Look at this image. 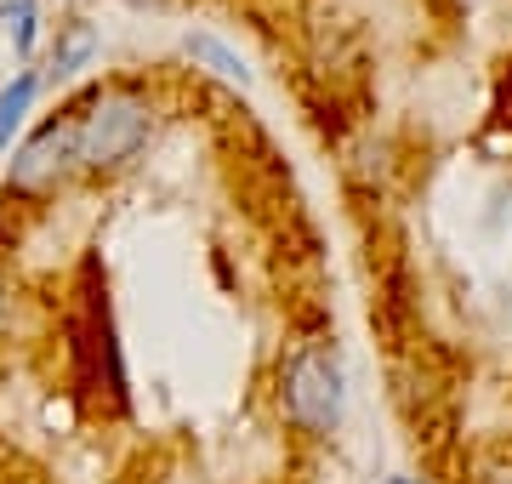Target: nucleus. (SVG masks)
<instances>
[{
	"instance_id": "nucleus-1",
	"label": "nucleus",
	"mask_w": 512,
	"mask_h": 484,
	"mask_svg": "<svg viewBox=\"0 0 512 484\" xmlns=\"http://www.w3.org/2000/svg\"><path fill=\"white\" fill-rule=\"evenodd\" d=\"M160 109L137 80H109L92 86L86 103L74 109V149H80V171L86 177H120L137 166V154L154 143Z\"/></svg>"
},
{
	"instance_id": "nucleus-2",
	"label": "nucleus",
	"mask_w": 512,
	"mask_h": 484,
	"mask_svg": "<svg viewBox=\"0 0 512 484\" xmlns=\"http://www.w3.org/2000/svg\"><path fill=\"white\" fill-rule=\"evenodd\" d=\"M279 405L302 433L325 439L342 428L348 410V376H342V354L330 342H302L279 365Z\"/></svg>"
},
{
	"instance_id": "nucleus-3",
	"label": "nucleus",
	"mask_w": 512,
	"mask_h": 484,
	"mask_svg": "<svg viewBox=\"0 0 512 484\" xmlns=\"http://www.w3.org/2000/svg\"><path fill=\"white\" fill-rule=\"evenodd\" d=\"M69 177H80L74 109L23 137V149L12 154V171H6V194H18V200H52L57 188H69Z\"/></svg>"
},
{
	"instance_id": "nucleus-4",
	"label": "nucleus",
	"mask_w": 512,
	"mask_h": 484,
	"mask_svg": "<svg viewBox=\"0 0 512 484\" xmlns=\"http://www.w3.org/2000/svg\"><path fill=\"white\" fill-rule=\"evenodd\" d=\"M97 52H103V35H97V23H86V18L57 23L52 69H46V75H52V80H74L80 69H92V63H97Z\"/></svg>"
},
{
	"instance_id": "nucleus-5",
	"label": "nucleus",
	"mask_w": 512,
	"mask_h": 484,
	"mask_svg": "<svg viewBox=\"0 0 512 484\" xmlns=\"http://www.w3.org/2000/svg\"><path fill=\"white\" fill-rule=\"evenodd\" d=\"M40 97V75H12L6 86H0V154L12 149V131L23 126V114H29V103Z\"/></svg>"
},
{
	"instance_id": "nucleus-6",
	"label": "nucleus",
	"mask_w": 512,
	"mask_h": 484,
	"mask_svg": "<svg viewBox=\"0 0 512 484\" xmlns=\"http://www.w3.org/2000/svg\"><path fill=\"white\" fill-rule=\"evenodd\" d=\"M183 52L194 57V63H205L211 75H222L228 86H251V75H245V63H239V52H228L217 35H188Z\"/></svg>"
},
{
	"instance_id": "nucleus-7",
	"label": "nucleus",
	"mask_w": 512,
	"mask_h": 484,
	"mask_svg": "<svg viewBox=\"0 0 512 484\" xmlns=\"http://www.w3.org/2000/svg\"><path fill=\"white\" fill-rule=\"evenodd\" d=\"M0 29L12 35V52L29 57V52H35V35H40L35 0H0Z\"/></svg>"
},
{
	"instance_id": "nucleus-8",
	"label": "nucleus",
	"mask_w": 512,
	"mask_h": 484,
	"mask_svg": "<svg viewBox=\"0 0 512 484\" xmlns=\"http://www.w3.org/2000/svg\"><path fill=\"white\" fill-rule=\"evenodd\" d=\"M12 319V291H6V280H0V325Z\"/></svg>"
},
{
	"instance_id": "nucleus-9",
	"label": "nucleus",
	"mask_w": 512,
	"mask_h": 484,
	"mask_svg": "<svg viewBox=\"0 0 512 484\" xmlns=\"http://www.w3.org/2000/svg\"><path fill=\"white\" fill-rule=\"evenodd\" d=\"M126 6H165V0H126Z\"/></svg>"
},
{
	"instance_id": "nucleus-10",
	"label": "nucleus",
	"mask_w": 512,
	"mask_h": 484,
	"mask_svg": "<svg viewBox=\"0 0 512 484\" xmlns=\"http://www.w3.org/2000/svg\"><path fill=\"white\" fill-rule=\"evenodd\" d=\"M393 484H416V479H393Z\"/></svg>"
}]
</instances>
